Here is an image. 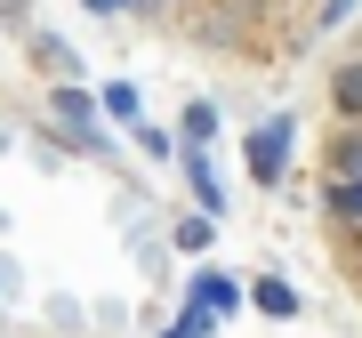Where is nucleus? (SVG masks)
<instances>
[{
  "label": "nucleus",
  "mask_w": 362,
  "mask_h": 338,
  "mask_svg": "<svg viewBox=\"0 0 362 338\" xmlns=\"http://www.w3.org/2000/svg\"><path fill=\"white\" fill-rule=\"evenodd\" d=\"M169 338H209V322H202V314H177V322H169Z\"/></svg>",
  "instance_id": "obj_10"
},
{
  "label": "nucleus",
  "mask_w": 362,
  "mask_h": 338,
  "mask_svg": "<svg viewBox=\"0 0 362 338\" xmlns=\"http://www.w3.org/2000/svg\"><path fill=\"white\" fill-rule=\"evenodd\" d=\"M330 97H338V113H346V121H362V65L338 73V81H330Z\"/></svg>",
  "instance_id": "obj_7"
},
{
  "label": "nucleus",
  "mask_w": 362,
  "mask_h": 338,
  "mask_svg": "<svg viewBox=\"0 0 362 338\" xmlns=\"http://www.w3.org/2000/svg\"><path fill=\"white\" fill-rule=\"evenodd\" d=\"M185 298H194L185 314H202V322H226V314L242 306V290H233L226 274H194V290H185Z\"/></svg>",
  "instance_id": "obj_2"
},
{
  "label": "nucleus",
  "mask_w": 362,
  "mask_h": 338,
  "mask_svg": "<svg viewBox=\"0 0 362 338\" xmlns=\"http://www.w3.org/2000/svg\"><path fill=\"white\" fill-rule=\"evenodd\" d=\"M49 105H57V121H65V129H89V89H57Z\"/></svg>",
  "instance_id": "obj_8"
},
{
  "label": "nucleus",
  "mask_w": 362,
  "mask_h": 338,
  "mask_svg": "<svg viewBox=\"0 0 362 338\" xmlns=\"http://www.w3.org/2000/svg\"><path fill=\"white\" fill-rule=\"evenodd\" d=\"M338 218L362 226V137H338Z\"/></svg>",
  "instance_id": "obj_3"
},
{
  "label": "nucleus",
  "mask_w": 362,
  "mask_h": 338,
  "mask_svg": "<svg viewBox=\"0 0 362 338\" xmlns=\"http://www.w3.org/2000/svg\"><path fill=\"white\" fill-rule=\"evenodd\" d=\"M185 185H194L202 218H226V185H218V169H209V153H202V145H185Z\"/></svg>",
  "instance_id": "obj_4"
},
{
  "label": "nucleus",
  "mask_w": 362,
  "mask_h": 338,
  "mask_svg": "<svg viewBox=\"0 0 362 338\" xmlns=\"http://www.w3.org/2000/svg\"><path fill=\"white\" fill-rule=\"evenodd\" d=\"M242 153H250V177H258V185H282V161H290V113H282V121H258Z\"/></svg>",
  "instance_id": "obj_1"
},
{
  "label": "nucleus",
  "mask_w": 362,
  "mask_h": 338,
  "mask_svg": "<svg viewBox=\"0 0 362 338\" xmlns=\"http://www.w3.org/2000/svg\"><path fill=\"white\" fill-rule=\"evenodd\" d=\"M89 8H121V0H89Z\"/></svg>",
  "instance_id": "obj_12"
},
{
  "label": "nucleus",
  "mask_w": 362,
  "mask_h": 338,
  "mask_svg": "<svg viewBox=\"0 0 362 338\" xmlns=\"http://www.w3.org/2000/svg\"><path fill=\"white\" fill-rule=\"evenodd\" d=\"M250 306H258V314H274V322H290V314H298V290L274 274V282H258V290H250Z\"/></svg>",
  "instance_id": "obj_5"
},
{
  "label": "nucleus",
  "mask_w": 362,
  "mask_h": 338,
  "mask_svg": "<svg viewBox=\"0 0 362 338\" xmlns=\"http://www.w3.org/2000/svg\"><path fill=\"white\" fill-rule=\"evenodd\" d=\"M97 105L121 121V129H137V121H145V113H137V89H129V81H105V89H97Z\"/></svg>",
  "instance_id": "obj_6"
},
{
  "label": "nucleus",
  "mask_w": 362,
  "mask_h": 338,
  "mask_svg": "<svg viewBox=\"0 0 362 338\" xmlns=\"http://www.w3.org/2000/svg\"><path fill=\"white\" fill-rule=\"evenodd\" d=\"M346 8L354 0H322V25H346Z\"/></svg>",
  "instance_id": "obj_11"
},
{
  "label": "nucleus",
  "mask_w": 362,
  "mask_h": 338,
  "mask_svg": "<svg viewBox=\"0 0 362 338\" xmlns=\"http://www.w3.org/2000/svg\"><path fill=\"white\" fill-rule=\"evenodd\" d=\"M209 129H218V105H185V145H209Z\"/></svg>",
  "instance_id": "obj_9"
}]
</instances>
